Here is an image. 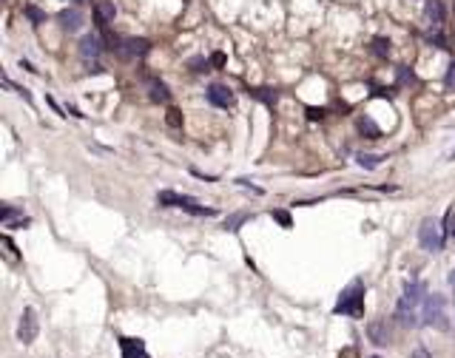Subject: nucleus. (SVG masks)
I'll list each match as a JSON object with an SVG mask.
<instances>
[{
	"label": "nucleus",
	"mask_w": 455,
	"mask_h": 358,
	"mask_svg": "<svg viewBox=\"0 0 455 358\" xmlns=\"http://www.w3.org/2000/svg\"><path fill=\"white\" fill-rule=\"evenodd\" d=\"M427 299V287L421 282H407L404 284V296L399 299V307H395V319L404 324V327H419L421 324V313L419 307Z\"/></svg>",
	"instance_id": "1"
},
{
	"label": "nucleus",
	"mask_w": 455,
	"mask_h": 358,
	"mask_svg": "<svg viewBox=\"0 0 455 358\" xmlns=\"http://www.w3.org/2000/svg\"><path fill=\"white\" fill-rule=\"evenodd\" d=\"M333 313L336 315H353V319H358V315L364 313V284L358 282V279L350 282V287L342 293V299L336 302Z\"/></svg>",
	"instance_id": "2"
},
{
	"label": "nucleus",
	"mask_w": 455,
	"mask_h": 358,
	"mask_svg": "<svg viewBox=\"0 0 455 358\" xmlns=\"http://www.w3.org/2000/svg\"><path fill=\"white\" fill-rule=\"evenodd\" d=\"M421 324L427 327H438V330H447V299L441 293H432V296L424 299L421 304Z\"/></svg>",
	"instance_id": "3"
},
{
	"label": "nucleus",
	"mask_w": 455,
	"mask_h": 358,
	"mask_svg": "<svg viewBox=\"0 0 455 358\" xmlns=\"http://www.w3.org/2000/svg\"><path fill=\"white\" fill-rule=\"evenodd\" d=\"M419 242L424 250H430V253H441L444 250V233L441 228H438L435 219H424L419 228Z\"/></svg>",
	"instance_id": "4"
},
{
	"label": "nucleus",
	"mask_w": 455,
	"mask_h": 358,
	"mask_svg": "<svg viewBox=\"0 0 455 358\" xmlns=\"http://www.w3.org/2000/svg\"><path fill=\"white\" fill-rule=\"evenodd\" d=\"M37 330H40V324H37L34 307H26L23 315H20V324H17V341L20 344H31L37 339Z\"/></svg>",
	"instance_id": "5"
},
{
	"label": "nucleus",
	"mask_w": 455,
	"mask_h": 358,
	"mask_svg": "<svg viewBox=\"0 0 455 358\" xmlns=\"http://www.w3.org/2000/svg\"><path fill=\"white\" fill-rule=\"evenodd\" d=\"M205 97H208V103L216 105V108H231V105H234V91L228 86H222V83H214Z\"/></svg>",
	"instance_id": "6"
},
{
	"label": "nucleus",
	"mask_w": 455,
	"mask_h": 358,
	"mask_svg": "<svg viewBox=\"0 0 455 358\" xmlns=\"http://www.w3.org/2000/svg\"><path fill=\"white\" fill-rule=\"evenodd\" d=\"M148 51H151V43H148L145 37H128L120 43V57H145Z\"/></svg>",
	"instance_id": "7"
},
{
	"label": "nucleus",
	"mask_w": 455,
	"mask_h": 358,
	"mask_svg": "<svg viewBox=\"0 0 455 358\" xmlns=\"http://www.w3.org/2000/svg\"><path fill=\"white\" fill-rule=\"evenodd\" d=\"M114 17H117V6H114L111 0H103V3L94 6V26H97L100 31L108 29V23H114Z\"/></svg>",
	"instance_id": "8"
},
{
	"label": "nucleus",
	"mask_w": 455,
	"mask_h": 358,
	"mask_svg": "<svg viewBox=\"0 0 455 358\" xmlns=\"http://www.w3.org/2000/svg\"><path fill=\"white\" fill-rule=\"evenodd\" d=\"M197 199L194 196H182V193H174V191H160L157 193V205H162V208H188V205H194Z\"/></svg>",
	"instance_id": "9"
},
{
	"label": "nucleus",
	"mask_w": 455,
	"mask_h": 358,
	"mask_svg": "<svg viewBox=\"0 0 455 358\" xmlns=\"http://www.w3.org/2000/svg\"><path fill=\"white\" fill-rule=\"evenodd\" d=\"M100 51H103V40H100V34H86V37L80 40V54L86 57V60L100 57Z\"/></svg>",
	"instance_id": "10"
},
{
	"label": "nucleus",
	"mask_w": 455,
	"mask_h": 358,
	"mask_svg": "<svg viewBox=\"0 0 455 358\" xmlns=\"http://www.w3.org/2000/svg\"><path fill=\"white\" fill-rule=\"evenodd\" d=\"M120 350H123V358H148L145 344L140 339H120Z\"/></svg>",
	"instance_id": "11"
},
{
	"label": "nucleus",
	"mask_w": 455,
	"mask_h": 358,
	"mask_svg": "<svg viewBox=\"0 0 455 358\" xmlns=\"http://www.w3.org/2000/svg\"><path fill=\"white\" fill-rule=\"evenodd\" d=\"M57 20H60V26L66 31H77L83 26V12H80V9H63Z\"/></svg>",
	"instance_id": "12"
},
{
	"label": "nucleus",
	"mask_w": 455,
	"mask_h": 358,
	"mask_svg": "<svg viewBox=\"0 0 455 358\" xmlns=\"http://www.w3.org/2000/svg\"><path fill=\"white\" fill-rule=\"evenodd\" d=\"M424 17L430 20L432 29H441V23H444V6H441V0H427Z\"/></svg>",
	"instance_id": "13"
},
{
	"label": "nucleus",
	"mask_w": 455,
	"mask_h": 358,
	"mask_svg": "<svg viewBox=\"0 0 455 358\" xmlns=\"http://www.w3.org/2000/svg\"><path fill=\"white\" fill-rule=\"evenodd\" d=\"M367 335H370V341H373V344H387V341H390V330H387V324H384V321H370Z\"/></svg>",
	"instance_id": "14"
},
{
	"label": "nucleus",
	"mask_w": 455,
	"mask_h": 358,
	"mask_svg": "<svg viewBox=\"0 0 455 358\" xmlns=\"http://www.w3.org/2000/svg\"><path fill=\"white\" fill-rule=\"evenodd\" d=\"M151 94H148V97L154 100V103H168V100H171V91H168V86L165 83H160V80H151Z\"/></svg>",
	"instance_id": "15"
},
{
	"label": "nucleus",
	"mask_w": 455,
	"mask_h": 358,
	"mask_svg": "<svg viewBox=\"0 0 455 358\" xmlns=\"http://www.w3.org/2000/svg\"><path fill=\"white\" fill-rule=\"evenodd\" d=\"M358 131H362L367 140H382V128H378V125H375L370 117H362V120H358Z\"/></svg>",
	"instance_id": "16"
},
{
	"label": "nucleus",
	"mask_w": 455,
	"mask_h": 358,
	"mask_svg": "<svg viewBox=\"0 0 455 358\" xmlns=\"http://www.w3.org/2000/svg\"><path fill=\"white\" fill-rule=\"evenodd\" d=\"M251 94L253 100H259V103H264V105H276V100H279V94L273 91V88H251Z\"/></svg>",
	"instance_id": "17"
},
{
	"label": "nucleus",
	"mask_w": 455,
	"mask_h": 358,
	"mask_svg": "<svg viewBox=\"0 0 455 358\" xmlns=\"http://www.w3.org/2000/svg\"><path fill=\"white\" fill-rule=\"evenodd\" d=\"M248 219H251V213H231V216L225 219V230L236 233V230H239V225H245Z\"/></svg>",
	"instance_id": "18"
},
{
	"label": "nucleus",
	"mask_w": 455,
	"mask_h": 358,
	"mask_svg": "<svg viewBox=\"0 0 455 358\" xmlns=\"http://www.w3.org/2000/svg\"><path fill=\"white\" fill-rule=\"evenodd\" d=\"M356 160H358V165H362V168H367V171H373V168H378V162H382L384 156H375V154H358Z\"/></svg>",
	"instance_id": "19"
},
{
	"label": "nucleus",
	"mask_w": 455,
	"mask_h": 358,
	"mask_svg": "<svg viewBox=\"0 0 455 358\" xmlns=\"http://www.w3.org/2000/svg\"><path fill=\"white\" fill-rule=\"evenodd\" d=\"M373 54L390 57V40L387 37H373Z\"/></svg>",
	"instance_id": "20"
},
{
	"label": "nucleus",
	"mask_w": 455,
	"mask_h": 358,
	"mask_svg": "<svg viewBox=\"0 0 455 358\" xmlns=\"http://www.w3.org/2000/svg\"><path fill=\"white\" fill-rule=\"evenodd\" d=\"M23 12H26V17H29L31 23H46V12H43V9H37V6H26Z\"/></svg>",
	"instance_id": "21"
},
{
	"label": "nucleus",
	"mask_w": 455,
	"mask_h": 358,
	"mask_svg": "<svg viewBox=\"0 0 455 358\" xmlns=\"http://www.w3.org/2000/svg\"><path fill=\"white\" fill-rule=\"evenodd\" d=\"M427 40H430V46H435V49H449L447 46V37H444L441 31H430V34H427Z\"/></svg>",
	"instance_id": "22"
},
{
	"label": "nucleus",
	"mask_w": 455,
	"mask_h": 358,
	"mask_svg": "<svg viewBox=\"0 0 455 358\" xmlns=\"http://www.w3.org/2000/svg\"><path fill=\"white\" fill-rule=\"evenodd\" d=\"M165 123L171 125V128H182V114H179L177 108H168V114H165Z\"/></svg>",
	"instance_id": "23"
},
{
	"label": "nucleus",
	"mask_w": 455,
	"mask_h": 358,
	"mask_svg": "<svg viewBox=\"0 0 455 358\" xmlns=\"http://www.w3.org/2000/svg\"><path fill=\"white\" fill-rule=\"evenodd\" d=\"M14 216H20V210H14V208H3V213H0V222H3V225L9 228V225L14 222Z\"/></svg>",
	"instance_id": "24"
},
{
	"label": "nucleus",
	"mask_w": 455,
	"mask_h": 358,
	"mask_svg": "<svg viewBox=\"0 0 455 358\" xmlns=\"http://www.w3.org/2000/svg\"><path fill=\"white\" fill-rule=\"evenodd\" d=\"M273 219H276L282 228H293V222H290V213L288 210H273Z\"/></svg>",
	"instance_id": "25"
},
{
	"label": "nucleus",
	"mask_w": 455,
	"mask_h": 358,
	"mask_svg": "<svg viewBox=\"0 0 455 358\" xmlns=\"http://www.w3.org/2000/svg\"><path fill=\"white\" fill-rule=\"evenodd\" d=\"M399 83L404 86V83H415V74H412L407 66H399Z\"/></svg>",
	"instance_id": "26"
},
{
	"label": "nucleus",
	"mask_w": 455,
	"mask_h": 358,
	"mask_svg": "<svg viewBox=\"0 0 455 358\" xmlns=\"http://www.w3.org/2000/svg\"><path fill=\"white\" fill-rule=\"evenodd\" d=\"M444 83H447L449 91H455V60L447 66V77H444Z\"/></svg>",
	"instance_id": "27"
},
{
	"label": "nucleus",
	"mask_w": 455,
	"mask_h": 358,
	"mask_svg": "<svg viewBox=\"0 0 455 358\" xmlns=\"http://www.w3.org/2000/svg\"><path fill=\"white\" fill-rule=\"evenodd\" d=\"M208 63H211V60H205V57H194V60H191V68H194V71H208Z\"/></svg>",
	"instance_id": "28"
},
{
	"label": "nucleus",
	"mask_w": 455,
	"mask_h": 358,
	"mask_svg": "<svg viewBox=\"0 0 455 358\" xmlns=\"http://www.w3.org/2000/svg\"><path fill=\"white\" fill-rule=\"evenodd\" d=\"M444 222H447V233L455 239V213L452 210H447V219H444Z\"/></svg>",
	"instance_id": "29"
},
{
	"label": "nucleus",
	"mask_w": 455,
	"mask_h": 358,
	"mask_svg": "<svg viewBox=\"0 0 455 358\" xmlns=\"http://www.w3.org/2000/svg\"><path fill=\"white\" fill-rule=\"evenodd\" d=\"M211 66L222 68V66H225V54H222V51H214V54H211Z\"/></svg>",
	"instance_id": "30"
},
{
	"label": "nucleus",
	"mask_w": 455,
	"mask_h": 358,
	"mask_svg": "<svg viewBox=\"0 0 455 358\" xmlns=\"http://www.w3.org/2000/svg\"><path fill=\"white\" fill-rule=\"evenodd\" d=\"M325 114H327L325 108H308V120H321Z\"/></svg>",
	"instance_id": "31"
},
{
	"label": "nucleus",
	"mask_w": 455,
	"mask_h": 358,
	"mask_svg": "<svg viewBox=\"0 0 455 358\" xmlns=\"http://www.w3.org/2000/svg\"><path fill=\"white\" fill-rule=\"evenodd\" d=\"M412 358H432V355H430V352L424 350V347H419V350L412 352Z\"/></svg>",
	"instance_id": "32"
},
{
	"label": "nucleus",
	"mask_w": 455,
	"mask_h": 358,
	"mask_svg": "<svg viewBox=\"0 0 455 358\" xmlns=\"http://www.w3.org/2000/svg\"><path fill=\"white\" fill-rule=\"evenodd\" d=\"M88 71H91V74H103V66H100V63H88Z\"/></svg>",
	"instance_id": "33"
},
{
	"label": "nucleus",
	"mask_w": 455,
	"mask_h": 358,
	"mask_svg": "<svg viewBox=\"0 0 455 358\" xmlns=\"http://www.w3.org/2000/svg\"><path fill=\"white\" fill-rule=\"evenodd\" d=\"M17 94H20V97L26 100V103H31V94H29V88H17Z\"/></svg>",
	"instance_id": "34"
},
{
	"label": "nucleus",
	"mask_w": 455,
	"mask_h": 358,
	"mask_svg": "<svg viewBox=\"0 0 455 358\" xmlns=\"http://www.w3.org/2000/svg\"><path fill=\"white\" fill-rule=\"evenodd\" d=\"M20 68H26V71H37V68H34V66H31V63H29V60H20Z\"/></svg>",
	"instance_id": "35"
},
{
	"label": "nucleus",
	"mask_w": 455,
	"mask_h": 358,
	"mask_svg": "<svg viewBox=\"0 0 455 358\" xmlns=\"http://www.w3.org/2000/svg\"><path fill=\"white\" fill-rule=\"evenodd\" d=\"M449 284H452V287H455V267H452V270H449Z\"/></svg>",
	"instance_id": "36"
},
{
	"label": "nucleus",
	"mask_w": 455,
	"mask_h": 358,
	"mask_svg": "<svg viewBox=\"0 0 455 358\" xmlns=\"http://www.w3.org/2000/svg\"><path fill=\"white\" fill-rule=\"evenodd\" d=\"M74 3H77V6H83V3H88V0H74Z\"/></svg>",
	"instance_id": "37"
},
{
	"label": "nucleus",
	"mask_w": 455,
	"mask_h": 358,
	"mask_svg": "<svg viewBox=\"0 0 455 358\" xmlns=\"http://www.w3.org/2000/svg\"><path fill=\"white\" fill-rule=\"evenodd\" d=\"M452 12H455V3H452Z\"/></svg>",
	"instance_id": "38"
},
{
	"label": "nucleus",
	"mask_w": 455,
	"mask_h": 358,
	"mask_svg": "<svg viewBox=\"0 0 455 358\" xmlns=\"http://www.w3.org/2000/svg\"><path fill=\"white\" fill-rule=\"evenodd\" d=\"M373 358H378V355H373Z\"/></svg>",
	"instance_id": "39"
}]
</instances>
